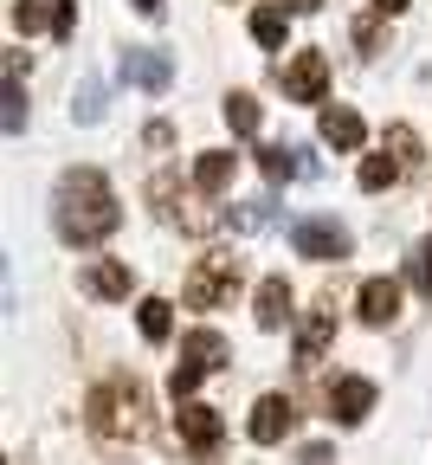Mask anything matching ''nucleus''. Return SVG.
<instances>
[{
    "instance_id": "c756f323",
    "label": "nucleus",
    "mask_w": 432,
    "mask_h": 465,
    "mask_svg": "<svg viewBox=\"0 0 432 465\" xmlns=\"http://www.w3.org/2000/svg\"><path fill=\"white\" fill-rule=\"evenodd\" d=\"M136 14H149V20H155V14H162V0H136Z\"/></svg>"
},
{
    "instance_id": "ddd939ff",
    "label": "nucleus",
    "mask_w": 432,
    "mask_h": 465,
    "mask_svg": "<svg viewBox=\"0 0 432 465\" xmlns=\"http://www.w3.org/2000/svg\"><path fill=\"white\" fill-rule=\"evenodd\" d=\"M329 336H336V311L317 304L310 317H303V330H297V369H317V356L329 349Z\"/></svg>"
},
{
    "instance_id": "412c9836",
    "label": "nucleus",
    "mask_w": 432,
    "mask_h": 465,
    "mask_svg": "<svg viewBox=\"0 0 432 465\" xmlns=\"http://www.w3.org/2000/svg\"><path fill=\"white\" fill-rule=\"evenodd\" d=\"M26 130V91H20V52H7V136Z\"/></svg>"
},
{
    "instance_id": "6e6552de",
    "label": "nucleus",
    "mask_w": 432,
    "mask_h": 465,
    "mask_svg": "<svg viewBox=\"0 0 432 465\" xmlns=\"http://www.w3.org/2000/svg\"><path fill=\"white\" fill-rule=\"evenodd\" d=\"M174 427H181V440L194 446V459H213V452H220V433H226V427H220V414H213L207 401H181Z\"/></svg>"
},
{
    "instance_id": "7ed1b4c3",
    "label": "nucleus",
    "mask_w": 432,
    "mask_h": 465,
    "mask_svg": "<svg viewBox=\"0 0 432 465\" xmlns=\"http://www.w3.org/2000/svg\"><path fill=\"white\" fill-rule=\"evenodd\" d=\"M226 356H232V342L220 336V330H194L188 342H181V362H174V401H194V388L213 375V369H226Z\"/></svg>"
},
{
    "instance_id": "b1692460",
    "label": "nucleus",
    "mask_w": 432,
    "mask_h": 465,
    "mask_svg": "<svg viewBox=\"0 0 432 465\" xmlns=\"http://www.w3.org/2000/svg\"><path fill=\"white\" fill-rule=\"evenodd\" d=\"M226 220H232L239 232H265V226H271L278 213H271V201H245V207H232Z\"/></svg>"
},
{
    "instance_id": "7c9ffc66",
    "label": "nucleus",
    "mask_w": 432,
    "mask_h": 465,
    "mask_svg": "<svg viewBox=\"0 0 432 465\" xmlns=\"http://www.w3.org/2000/svg\"><path fill=\"white\" fill-rule=\"evenodd\" d=\"M290 7H297V14H317V7H323V0H290Z\"/></svg>"
},
{
    "instance_id": "dca6fc26",
    "label": "nucleus",
    "mask_w": 432,
    "mask_h": 465,
    "mask_svg": "<svg viewBox=\"0 0 432 465\" xmlns=\"http://www.w3.org/2000/svg\"><path fill=\"white\" fill-rule=\"evenodd\" d=\"M259 168H265V182H297V174H317L310 155H303V149H284V143L259 149Z\"/></svg>"
},
{
    "instance_id": "2eb2a0df",
    "label": "nucleus",
    "mask_w": 432,
    "mask_h": 465,
    "mask_svg": "<svg viewBox=\"0 0 432 465\" xmlns=\"http://www.w3.org/2000/svg\"><path fill=\"white\" fill-rule=\"evenodd\" d=\"M232 168H239V155H226V149H201V162H194V188L213 201V194H226L232 188Z\"/></svg>"
},
{
    "instance_id": "20e7f679",
    "label": "nucleus",
    "mask_w": 432,
    "mask_h": 465,
    "mask_svg": "<svg viewBox=\"0 0 432 465\" xmlns=\"http://www.w3.org/2000/svg\"><path fill=\"white\" fill-rule=\"evenodd\" d=\"M239 259L232 252H213V259H201L194 272H188V284H181V298H188V311H213V304H226L232 291H239Z\"/></svg>"
},
{
    "instance_id": "cd10ccee",
    "label": "nucleus",
    "mask_w": 432,
    "mask_h": 465,
    "mask_svg": "<svg viewBox=\"0 0 432 465\" xmlns=\"http://www.w3.org/2000/svg\"><path fill=\"white\" fill-rule=\"evenodd\" d=\"M297 465H336V446H323V440H317V446H303Z\"/></svg>"
},
{
    "instance_id": "9d476101",
    "label": "nucleus",
    "mask_w": 432,
    "mask_h": 465,
    "mask_svg": "<svg viewBox=\"0 0 432 465\" xmlns=\"http://www.w3.org/2000/svg\"><path fill=\"white\" fill-rule=\"evenodd\" d=\"M290 427H297L290 394H259V407H252V440H259V446H278Z\"/></svg>"
},
{
    "instance_id": "5701e85b",
    "label": "nucleus",
    "mask_w": 432,
    "mask_h": 465,
    "mask_svg": "<svg viewBox=\"0 0 432 465\" xmlns=\"http://www.w3.org/2000/svg\"><path fill=\"white\" fill-rule=\"evenodd\" d=\"M284 33H290V14L284 7H259L252 14V39L259 45H284Z\"/></svg>"
},
{
    "instance_id": "4468645a",
    "label": "nucleus",
    "mask_w": 432,
    "mask_h": 465,
    "mask_svg": "<svg viewBox=\"0 0 432 465\" xmlns=\"http://www.w3.org/2000/svg\"><path fill=\"white\" fill-rule=\"evenodd\" d=\"M130 284H136V272L116 265V259H91V265H84V291H91V298H103V304L130 298Z\"/></svg>"
},
{
    "instance_id": "a878e982",
    "label": "nucleus",
    "mask_w": 432,
    "mask_h": 465,
    "mask_svg": "<svg viewBox=\"0 0 432 465\" xmlns=\"http://www.w3.org/2000/svg\"><path fill=\"white\" fill-rule=\"evenodd\" d=\"M407 278L419 284V291H432V232L419 240V252H413V265H407Z\"/></svg>"
},
{
    "instance_id": "a211bd4d",
    "label": "nucleus",
    "mask_w": 432,
    "mask_h": 465,
    "mask_svg": "<svg viewBox=\"0 0 432 465\" xmlns=\"http://www.w3.org/2000/svg\"><path fill=\"white\" fill-rule=\"evenodd\" d=\"M284 323H290V284L265 278L259 284V330H284Z\"/></svg>"
},
{
    "instance_id": "f8f14e48",
    "label": "nucleus",
    "mask_w": 432,
    "mask_h": 465,
    "mask_svg": "<svg viewBox=\"0 0 432 465\" xmlns=\"http://www.w3.org/2000/svg\"><path fill=\"white\" fill-rule=\"evenodd\" d=\"M368 407H375V381H361V375H342V381L329 388V414H336L342 427L368 420Z\"/></svg>"
},
{
    "instance_id": "bb28decb",
    "label": "nucleus",
    "mask_w": 432,
    "mask_h": 465,
    "mask_svg": "<svg viewBox=\"0 0 432 465\" xmlns=\"http://www.w3.org/2000/svg\"><path fill=\"white\" fill-rule=\"evenodd\" d=\"M78 116H84V124H97V116H103V91H97V84L78 91Z\"/></svg>"
},
{
    "instance_id": "f3484780",
    "label": "nucleus",
    "mask_w": 432,
    "mask_h": 465,
    "mask_svg": "<svg viewBox=\"0 0 432 465\" xmlns=\"http://www.w3.org/2000/svg\"><path fill=\"white\" fill-rule=\"evenodd\" d=\"M317 130H323V143H329V149H361V136H368V124H361L349 104L323 110V124H317Z\"/></svg>"
},
{
    "instance_id": "c85d7f7f",
    "label": "nucleus",
    "mask_w": 432,
    "mask_h": 465,
    "mask_svg": "<svg viewBox=\"0 0 432 465\" xmlns=\"http://www.w3.org/2000/svg\"><path fill=\"white\" fill-rule=\"evenodd\" d=\"M375 14H407V0H375Z\"/></svg>"
},
{
    "instance_id": "4be33fe9",
    "label": "nucleus",
    "mask_w": 432,
    "mask_h": 465,
    "mask_svg": "<svg viewBox=\"0 0 432 465\" xmlns=\"http://www.w3.org/2000/svg\"><path fill=\"white\" fill-rule=\"evenodd\" d=\"M400 182V155H368L361 162V188L368 194H381V188H394Z\"/></svg>"
},
{
    "instance_id": "9b49d317",
    "label": "nucleus",
    "mask_w": 432,
    "mask_h": 465,
    "mask_svg": "<svg viewBox=\"0 0 432 465\" xmlns=\"http://www.w3.org/2000/svg\"><path fill=\"white\" fill-rule=\"evenodd\" d=\"M355 311H361V323L388 330V323L400 317V284H394V278H368V284H361V298H355Z\"/></svg>"
},
{
    "instance_id": "f03ea898",
    "label": "nucleus",
    "mask_w": 432,
    "mask_h": 465,
    "mask_svg": "<svg viewBox=\"0 0 432 465\" xmlns=\"http://www.w3.org/2000/svg\"><path fill=\"white\" fill-rule=\"evenodd\" d=\"M84 420H91V433H103V440H142V433H149V394H142V381H136V375H116V381L91 388Z\"/></svg>"
},
{
    "instance_id": "423d86ee",
    "label": "nucleus",
    "mask_w": 432,
    "mask_h": 465,
    "mask_svg": "<svg viewBox=\"0 0 432 465\" xmlns=\"http://www.w3.org/2000/svg\"><path fill=\"white\" fill-rule=\"evenodd\" d=\"M278 78H284V97H290V104H323V91H329V58H323V52H297Z\"/></svg>"
},
{
    "instance_id": "0eeeda50",
    "label": "nucleus",
    "mask_w": 432,
    "mask_h": 465,
    "mask_svg": "<svg viewBox=\"0 0 432 465\" xmlns=\"http://www.w3.org/2000/svg\"><path fill=\"white\" fill-rule=\"evenodd\" d=\"M14 26L20 33H58V39H72L78 7H72V0H14Z\"/></svg>"
},
{
    "instance_id": "6ab92c4d",
    "label": "nucleus",
    "mask_w": 432,
    "mask_h": 465,
    "mask_svg": "<svg viewBox=\"0 0 432 465\" xmlns=\"http://www.w3.org/2000/svg\"><path fill=\"white\" fill-rule=\"evenodd\" d=\"M259 124H265L259 97H252V91H232V97H226V130H232V136H259Z\"/></svg>"
},
{
    "instance_id": "1a4fd4ad",
    "label": "nucleus",
    "mask_w": 432,
    "mask_h": 465,
    "mask_svg": "<svg viewBox=\"0 0 432 465\" xmlns=\"http://www.w3.org/2000/svg\"><path fill=\"white\" fill-rule=\"evenodd\" d=\"M123 84H142V91H168V78H174V58L168 52H149V45H136V52H123Z\"/></svg>"
},
{
    "instance_id": "aec40b11",
    "label": "nucleus",
    "mask_w": 432,
    "mask_h": 465,
    "mask_svg": "<svg viewBox=\"0 0 432 465\" xmlns=\"http://www.w3.org/2000/svg\"><path fill=\"white\" fill-rule=\"evenodd\" d=\"M136 323H142L149 342H168V330H174V304H168V298H142V304H136Z\"/></svg>"
},
{
    "instance_id": "39448f33",
    "label": "nucleus",
    "mask_w": 432,
    "mask_h": 465,
    "mask_svg": "<svg viewBox=\"0 0 432 465\" xmlns=\"http://www.w3.org/2000/svg\"><path fill=\"white\" fill-rule=\"evenodd\" d=\"M290 246H297L303 259H317V265H329V259L342 265V259H349V232H342L336 220H297V226H290Z\"/></svg>"
},
{
    "instance_id": "f257e3e1",
    "label": "nucleus",
    "mask_w": 432,
    "mask_h": 465,
    "mask_svg": "<svg viewBox=\"0 0 432 465\" xmlns=\"http://www.w3.org/2000/svg\"><path fill=\"white\" fill-rule=\"evenodd\" d=\"M52 226H58V240L65 246H103L110 232L123 226L116 213V194L97 168H65L58 174V188H52Z\"/></svg>"
},
{
    "instance_id": "393cba45",
    "label": "nucleus",
    "mask_w": 432,
    "mask_h": 465,
    "mask_svg": "<svg viewBox=\"0 0 432 465\" xmlns=\"http://www.w3.org/2000/svg\"><path fill=\"white\" fill-rule=\"evenodd\" d=\"M388 149L400 155V168H419V136L407 124H388Z\"/></svg>"
}]
</instances>
